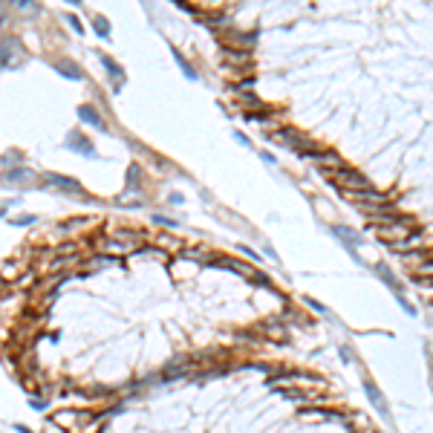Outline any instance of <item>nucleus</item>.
<instances>
[{
    "label": "nucleus",
    "mask_w": 433,
    "mask_h": 433,
    "mask_svg": "<svg viewBox=\"0 0 433 433\" xmlns=\"http://www.w3.org/2000/svg\"><path fill=\"white\" fill-rule=\"evenodd\" d=\"M419 274H424V277H430V274H433V257H430V260H424V263L419 266Z\"/></svg>",
    "instance_id": "f3484780"
},
{
    "label": "nucleus",
    "mask_w": 433,
    "mask_h": 433,
    "mask_svg": "<svg viewBox=\"0 0 433 433\" xmlns=\"http://www.w3.org/2000/svg\"><path fill=\"white\" fill-rule=\"evenodd\" d=\"M225 61H231V64H248V61H251V52H225Z\"/></svg>",
    "instance_id": "2eb2a0df"
},
{
    "label": "nucleus",
    "mask_w": 433,
    "mask_h": 433,
    "mask_svg": "<svg viewBox=\"0 0 433 433\" xmlns=\"http://www.w3.org/2000/svg\"><path fill=\"white\" fill-rule=\"evenodd\" d=\"M174 58H177V61H179V67H182V70H185V75H188V78H196V72L191 70V64H188L185 58H182V55L177 52V49H174Z\"/></svg>",
    "instance_id": "dca6fc26"
},
{
    "label": "nucleus",
    "mask_w": 433,
    "mask_h": 433,
    "mask_svg": "<svg viewBox=\"0 0 433 433\" xmlns=\"http://www.w3.org/2000/svg\"><path fill=\"white\" fill-rule=\"evenodd\" d=\"M46 182H52V185H64L67 191H78V182H72L67 177H58V174H46Z\"/></svg>",
    "instance_id": "f8f14e48"
},
{
    "label": "nucleus",
    "mask_w": 433,
    "mask_h": 433,
    "mask_svg": "<svg viewBox=\"0 0 433 433\" xmlns=\"http://www.w3.org/2000/svg\"><path fill=\"white\" fill-rule=\"evenodd\" d=\"M379 274H381V277H384V283H387L390 289H393V292H396L398 298H401V283H398L396 277L390 274V269H387V266H379Z\"/></svg>",
    "instance_id": "9b49d317"
},
{
    "label": "nucleus",
    "mask_w": 433,
    "mask_h": 433,
    "mask_svg": "<svg viewBox=\"0 0 433 433\" xmlns=\"http://www.w3.org/2000/svg\"><path fill=\"white\" fill-rule=\"evenodd\" d=\"M364 390H367V396H370V401H372V407L379 410L381 416H390V405H387V398L381 396V390L372 384L370 379H364Z\"/></svg>",
    "instance_id": "0eeeda50"
},
{
    "label": "nucleus",
    "mask_w": 433,
    "mask_h": 433,
    "mask_svg": "<svg viewBox=\"0 0 433 433\" xmlns=\"http://www.w3.org/2000/svg\"><path fill=\"white\" fill-rule=\"evenodd\" d=\"M410 234H413V231H410V225H407L405 220H401V222H393V225H379V237L387 240V243H393V246L405 243Z\"/></svg>",
    "instance_id": "39448f33"
},
{
    "label": "nucleus",
    "mask_w": 433,
    "mask_h": 433,
    "mask_svg": "<svg viewBox=\"0 0 433 433\" xmlns=\"http://www.w3.org/2000/svg\"><path fill=\"white\" fill-rule=\"evenodd\" d=\"M96 248L98 251H104V254H127V251H133V246H127V243H122V240H116L113 234H110V237H98Z\"/></svg>",
    "instance_id": "423d86ee"
},
{
    "label": "nucleus",
    "mask_w": 433,
    "mask_h": 433,
    "mask_svg": "<svg viewBox=\"0 0 433 433\" xmlns=\"http://www.w3.org/2000/svg\"><path fill=\"white\" fill-rule=\"evenodd\" d=\"M20 61H23V46L15 38L0 41V67H18Z\"/></svg>",
    "instance_id": "20e7f679"
},
{
    "label": "nucleus",
    "mask_w": 433,
    "mask_h": 433,
    "mask_svg": "<svg viewBox=\"0 0 433 433\" xmlns=\"http://www.w3.org/2000/svg\"><path fill=\"white\" fill-rule=\"evenodd\" d=\"M15 427H18L20 433H32V430H29V427H23V424H15Z\"/></svg>",
    "instance_id": "6ab92c4d"
},
{
    "label": "nucleus",
    "mask_w": 433,
    "mask_h": 433,
    "mask_svg": "<svg viewBox=\"0 0 433 433\" xmlns=\"http://www.w3.org/2000/svg\"><path fill=\"white\" fill-rule=\"evenodd\" d=\"M78 116H84V122H87V124H96L98 130H104V122L98 119V110H93V107H90V104L78 107Z\"/></svg>",
    "instance_id": "9d476101"
},
{
    "label": "nucleus",
    "mask_w": 433,
    "mask_h": 433,
    "mask_svg": "<svg viewBox=\"0 0 433 433\" xmlns=\"http://www.w3.org/2000/svg\"><path fill=\"white\" fill-rule=\"evenodd\" d=\"M269 387H280V390L312 387V390H321V387H327V381L318 379V376H309V372H286V376H272V379H269Z\"/></svg>",
    "instance_id": "f257e3e1"
},
{
    "label": "nucleus",
    "mask_w": 433,
    "mask_h": 433,
    "mask_svg": "<svg viewBox=\"0 0 433 433\" xmlns=\"http://www.w3.org/2000/svg\"><path fill=\"white\" fill-rule=\"evenodd\" d=\"M332 182L341 188H347V191H367L370 185V179L364 177L361 170H355V168H335V174H332Z\"/></svg>",
    "instance_id": "f03ea898"
},
{
    "label": "nucleus",
    "mask_w": 433,
    "mask_h": 433,
    "mask_svg": "<svg viewBox=\"0 0 433 433\" xmlns=\"http://www.w3.org/2000/svg\"><path fill=\"white\" fill-rule=\"evenodd\" d=\"M101 61H104V67H107V70H110V72H113V75H116V72H119V67H116V64L110 61V58H107V55H104V58H101Z\"/></svg>",
    "instance_id": "a211bd4d"
},
{
    "label": "nucleus",
    "mask_w": 433,
    "mask_h": 433,
    "mask_svg": "<svg viewBox=\"0 0 433 433\" xmlns=\"http://www.w3.org/2000/svg\"><path fill=\"white\" fill-rule=\"evenodd\" d=\"M335 234L344 240V243H350V246H361V237H358L355 231H350V228H335Z\"/></svg>",
    "instance_id": "ddd939ff"
},
{
    "label": "nucleus",
    "mask_w": 433,
    "mask_h": 433,
    "mask_svg": "<svg viewBox=\"0 0 433 433\" xmlns=\"http://www.w3.org/2000/svg\"><path fill=\"white\" fill-rule=\"evenodd\" d=\"M344 199H353L358 205H390V196L384 191H376V188H367V191H341Z\"/></svg>",
    "instance_id": "7ed1b4c3"
},
{
    "label": "nucleus",
    "mask_w": 433,
    "mask_h": 433,
    "mask_svg": "<svg viewBox=\"0 0 433 433\" xmlns=\"http://www.w3.org/2000/svg\"><path fill=\"white\" fill-rule=\"evenodd\" d=\"M20 269H26V260H23V257H20V260H12V263L3 266V269H0V277H3V280H15V274H18Z\"/></svg>",
    "instance_id": "1a4fd4ad"
},
{
    "label": "nucleus",
    "mask_w": 433,
    "mask_h": 433,
    "mask_svg": "<svg viewBox=\"0 0 433 433\" xmlns=\"http://www.w3.org/2000/svg\"><path fill=\"white\" fill-rule=\"evenodd\" d=\"M156 246H159L162 251H165V248H168V251H174V248H179L182 243H179V240H174V237H168V234H159V237H156Z\"/></svg>",
    "instance_id": "4468645a"
},
{
    "label": "nucleus",
    "mask_w": 433,
    "mask_h": 433,
    "mask_svg": "<svg viewBox=\"0 0 433 433\" xmlns=\"http://www.w3.org/2000/svg\"><path fill=\"white\" fill-rule=\"evenodd\" d=\"M430 280H433V277H430Z\"/></svg>",
    "instance_id": "aec40b11"
},
{
    "label": "nucleus",
    "mask_w": 433,
    "mask_h": 433,
    "mask_svg": "<svg viewBox=\"0 0 433 433\" xmlns=\"http://www.w3.org/2000/svg\"><path fill=\"white\" fill-rule=\"evenodd\" d=\"M301 419H338V413H332L327 407H303Z\"/></svg>",
    "instance_id": "6e6552de"
}]
</instances>
